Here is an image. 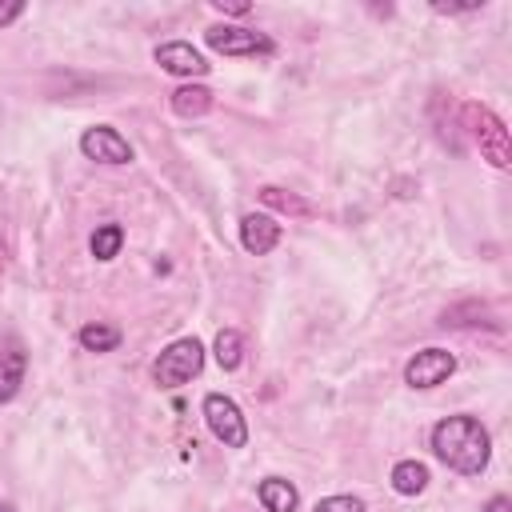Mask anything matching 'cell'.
<instances>
[{
	"instance_id": "cell-4",
	"label": "cell",
	"mask_w": 512,
	"mask_h": 512,
	"mask_svg": "<svg viewBox=\"0 0 512 512\" xmlns=\"http://www.w3.org/2000/svg\"><path fill=\"white\" fill-rule=\"evenodd\" d=\"M200 412H204L208 432H212L224 448H244V444H248V424H244V412H240V404H236L232 396L208 392L204 404H200Z\"/></svg>"
},
{
	"instance_id": "cell-21",
	"label": "cell",
	"mask_w": 512,
	"mask_h": 512,
	"mask_svg": "<svg viewBox=\"0 0 512 512\" xmlns=\"http://www.w3.org/2000/svg\"><path fill=\"white\" fill-rule=\"evenodd\" d=\"M484 512H512V500H508V496H492V500L484 504Z\"/></svg>"
},
{
	"instance_id": "cell-1",
	"label": "cell",
	"mask_w": 512,
	"mask_h": 512,
	"mask_svg": "<svg viewBox=\"0 0 512 512\" xmlns=\"http://www.w3.org/2000/svg\"><path fill=\"white\" fill-rule=\"evenodd\" d=\"M432 452L444 468L460 476H480L492 460V440L476 416H444L432 428Z\"/></svg>"
},
{
	"instance_id": "cell-5",
	"label": "cell",
	"mask_w": 512,
	"mask_h": 512,
	"mask_svg": "<svg viewBox=\"0 0 512 512\" xmlns=\"http://www.w3.org/2000/svg\"><path fill=\"white\" fill-rule=\"evenodd\" d=\"M204 40L220 56H272L276 52L272 36H264L256 28H240V24H212L204 32Z\"/></svg>"
},
{
	"instance_id": "cell-9",
	"label": "cell",
	"mask_w": 512,
	"mask_h": 512,
	"mask_svg": "<svg viewBox=\"0 0 512 512\" xmlns=\"http://www.w3.org/2000/svg\"><path fill=\"white\" fill-rule=\"evenodd\" d=\"M240 244H244V252H252V256H268V252L280 244V224H276V216H268V212H248V216L240 220Z\"/></svg>"
},
{
	"instance_id": "cell-7",
	"label": "cell",
	"mask_w": 512,
	"mask_h": 512,
	"mask_svg": "<svg viewBox=\"0 0 512 512\" xmlns=\"http://www.w3.org/2000/svg\"><path fill=\"white\" fill-rule=\"evenodd\" d=\"M456 372V356L448 348H420L404 364V384L408 388H440Z\"/></svg>"
},
{
	"instance_id": "cell-8",
	"label": "cell",
	"mask_w": 512,
	"mask_h": 512,
	"mask_svg": "<svg viewBox=\"0 0 512 512\" xmlns=\"http://www.w3.org/2000/svg\"><path fill=\"white\" fill-rule=\"evenodd\" d=\"M152 60H156L164 72L184 76V80H200V76H208V68H212L188 40H164V44H156Z\"/></svg>"
},
{
	"instance_id": "cell-12",
	"label": "cell",
	"mask_w": 512,
	"mask_h": 512,
	"mask_svg": "<svg viewBox=\"0 0 512 512\" xmlns=\"http://www.w3.org/2000/svg\"><path fill=\"white\" fill-rule=\"evenodd\" d=\"M392 488L400 496H420L428 488V468L420 460H396L392 464Z\"/></svg>"
},
{
	"instance_id": "cell-17",
	"label": "cell",
	"mask_w": 512,
	"mask_h": 512,
	"mask_svg": "<svg viewBox=\"0 0 512 512\" xmlns=\"http://www.w3.org/2000/svg\"><path fill=\"white\" fill-rule=\"evenodd\" d=\"M260 200H264V204H272V208H280V212H308V204H304V200L284 196L280 188H260Z\"/></svg>"
},
{
	"instance_id": "cell-14",
	"label": "cell",
	"mask_w": 512,
	"mask_h": 512,
	"mask_svg": "<svg viewBox=\"0 0 512 512\" xmlns=\"http://www.w3.org/2000/svg\"><path fill=\"white\" fill-rule=\"evenodd\" d=\"M88 248H92V256H96V260H116V256H120V248H124V228H120L116 220L100 224V228L92 232Z\"/></svg>"
},
{
	"instance_id": "cell-19",
	"label": "cell",
	"mask_w": 512,
	"mask_h": 512,
	"mask_svg": "<svg viewBox=\"0 0 512 512\" xmlns=\"http://www.w3.org/2000/svg\"><path fill=\"white\" fill-rule=\"evenodd\" d=\"M24 16V4L20 0H12V4H0V28H8L12 20H20Z\"/></svg>"
},
{
	"instance_id": "cell-15",
	"label": "cell",
	"mask_w": 512,
	"mask_h": 512,
	"mask_svg": "<svg viewBox=\"0 0 512 512\" xmlns=\"http://www.w3.org/2000/svg\"><path fill=\"white\" fill-rule=\"evenodd\" d=\"M76 340H80V348H84V352H112V348L120 344V328L92 320V324H84V328L76 332Z\"/></svg>"
},
{
	"instance_id": "cell-13",
	"label": "cell",
	"mask_w": 512,
	"mask_h": 512,
	"mask_svg": "<svg viewBox=\"0 0 512 512\" xmlns=\"http://www.w3.org/2000/svg\"><path fill=\"white\" fill-rule=\"evenodd\" d=\"M212 352H216V364H220L224 372H236V368L244 364V336H240L236 328H220Z\"/></svg>"
},
{
	"instance_id": "cell-18",
	"label": "cell",
	"mask_w": 512,
	"mask_h": 512,
	"mask_svg": "<svg viewBox=\"0 0 512 512\" xmlns=\"http://www.w3.org/2000/svg\"><path fill=\"white\" fill-rule=\"evenodd\" d=\"M312 512H364V500H356V496H324Z\"/></svg>"
},
{
	"instance_id": "cell-10",
	"label": "cell",
	"mask_w": 512,
	"mask_h": 512,
	"mask_svg": "<svg viewBox=\"0 0 512 512\" xmlns=\"http://www.w3.org/2000/svg\"><path fill=\"white\" fill-rule=\"evenodd\" d=\"M24 368H28V356H24V344L16 336L0 340V404H8L20 384H24Z\"/></svg>"
},
{
	"instance_id": "cell-11",
	"label": "cell",
	"mask_w": 512,
	"mask_h": 512,
	"mask_svg": "<svg viewBox=\"0 0 512 512\" xmlns=\"http://www.w3.org/2000/svg\"><path fill=\"white\" fill-rule=\"evenodd\" d=\"M256 496H260L264 512H296V504H300V492H296L284 476H268V480H260Z\"/></svg>"
},
{
	"instance_id": "cell-6",
	"label": "cell",
	"mask_w": 512,
	"mask_h": 512,
	"mask_svg": "<svg viewBox=\"0 0 512 512\" xmlns=\"http://www.w3.org/2000/svg\"><path fill=\"white\" fill-rule=\"evenodd\" d=\"M80 152L88 156V160H96V164H132V144H128V136L120 132V128H112V124H92V128H84V136H80Z\"/></svg>"
},
{
	"instance_id": "cell-23",
	"label": "cell",
	"mask_w": 512,
	"mask_h": 512,
	"mask_svg": "<svg viewBox=\"0 0 512 512\" xmlns=\"http://www.w3.org/2000/svg\"><path fill=\"white\" fill-rule=\"evenodd\" d=\"M0 512H16V508H12V504H8V500H0Z\"/></svg>"
},
{
	"instance_id": "cell-2",
	"label": "cell",
	"mask_w": 512,
	"mask_h": 512,
	"mask_svg": "<svg viewBox=\"0 0 512 512\" xmlns=\"http://www.w3.org/2000/svg\"><path fill=\"white\" fill-rule=\"evenodd\" d=\"M204 368V344L196 336H184V340H172L156 360H152V380L160 388H180L188 384L192 376H200Z\"/></svg>"
},
{
	"instance_id": "cell-16",
	"label": "cell",
	"mask_w": 512,
	"mask_h": 512,
	"mask_svg": "<svg viewBox=\"0 0 512 512\" xmlns=\"http://www.w3.org/2000/svg\"><path fill=\"white\" fill-rule=\"evenodd\" d=\"M172 108H176L180 116H204V112L212 108V92L200 88V84H184V88L172 92Z\"/></svg>"
},
{
	"instance_id": "cell-3",
	"label": "cell",
	"mask_w": 512,
	"mask_h": 512,
	"mask_svg": "<svg viewBox=\"0 0 512 512\" xmlns=\"http://www.w3.org/2000/svg\"><path fill=\"white\" fill-rule=\"evenodd\" d=\"M464 116H468V124H472V136H476L484 160L504 172V168L512 164V148H508V128H504V120H500L492 108H484V104H468Z\"/></svg>"
},
{
	"instance_id": "cell-20",
	"label": "cell",
	"mask_w": 512,
	"mask_h": 512,
	"mask_svg": "<svg viewBox=\"0 0 512 512\" xmlns=\"http://www.w3.org/2000/svg\"><path fill=\"white\" fill-rule=\"evenodd\" d=\"M212 8L224 12V16H248V4H224V0H216Z\"/></svg>"
},
{
	"instance_id": "cell-22",
	"label": "cell",
	"mask_w": 512,
	"mask_h": 512,
	"mask_svg": "<svg viewBox=\"0 0 512 512\" xmlns=\"http://www.w3.org/2000/svg\"><path fill=\"white\" fill-rule=\"evenodd\" d=\"M4 268H8V244L0 240V280H4Z\"/></svg>"
}]
</instances>
